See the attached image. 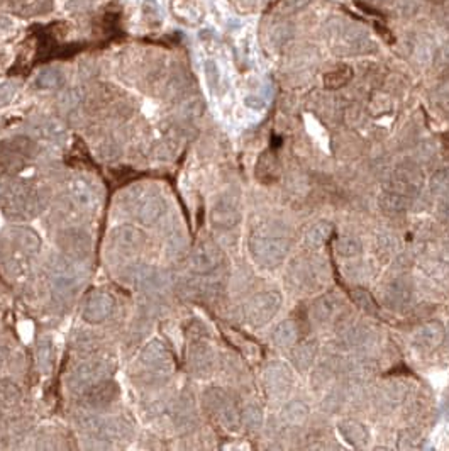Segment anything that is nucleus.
Instances as JSON below:
<instances>
[{
  "mask_svg": "<svg viewBox=\"0 0 449 451\" xmlns=\"http://www.w3.org/2000/svg\"><path fill=\"white\" fill-rule=\"evenodd\" d=\"M282 307V296L277 290H268L254 296L248 304V319L253 326H265L270 323Z\"/></svg>",
  "mask_w": 449,
  "mask_h": 451,
  "instance_id": "2",
  "label": "nucleus"
},
{
  "mask_svg": "<svg viewBox=\"0 0 449 451\" xmlns=\"http://www.w3.org/2000/svg\"><path fill=\"white\" fill-rule=\"evenodd\" d=\"M424 183V175L416 165L412 163H402L393 171L392 180H390L388 190H395L399 194L413 197L420 192Z\"/></svg>",
  "mask_w": 449,
  "mask_h": 451,
  "instance_id": "3",
  "label": "nucleus"
},
{
  "mask_svg": "<svg viewBox=\"0 0 449 451\" xmlns=\"http://www.w3.org/2000/svg\"><path fill=\"white\" fill-rule=\"evenodd\" d=\"M336 251L342 258H354L363 251V243L356 236H341L336 241Z\"/></svg>",
  "mask_w": 449,
  "mask_h": 451,
  "instance_id": "20",
  "label": "nucleus"
},
{
  "mask_svg": "<svg viewBox=\"0 0 449 451\" xmlns=\"http://www.w3.org/2000/svg\"><path fill=\"white\" fill-rule=\"evenodd\" d=\"M337 309H340V302L336 300V297L324 296L321 299H317L312 305V316L314 319L319 323H326L330 317L336 316Z\"/></svg>",
  "mask_w": 449,
  "mask_h": 451,
  "instance_id": "18",
  "label": "nucleus"
},
{
  "mask_svg": "<svg viewBox=\"0 0 449 451\" xmlns=\"http://www.w3.org/2000/svg\"><path fill=\"white\" fill-rule=\"evenodd\" d=\"M444 411H446V414H449V389L446 390V394H444Z\"/></svg>",
  "mask_w": 449,
  "mask_h": 451,
  "instance_id": "31",
  "label": "nucleus"
},
{
  "mask_svg": "<svg viewBox=\"0 0 449 451\" xmlns=\"http://www.w3.org/2000/svg\"><path fill=\"white\" fill-rule=\"evenodd\" d=\"M423 434L417 429H409L400 431L399 434V448L400 450H420L423 448Z\"/></svg>",
  "mask_w": 449,
  "mask_h": 451,
  "instance_id": "23",
  "label": "nucleus"
},
{
  "mask_svg": "<svg viewBox=\"0 0 449 451\" xmlns=\"http://www.w3.org/2000/svg\"><path fill=\"white\" fill-rule=\"evenodd\" d=\"M351 78H353L351 66L342 65V66H337V68L333 70V72L326 73L324 85H326V89H329V90H337V89L344 87V85H348L349 82H351Z\"/></svg>",
  "mask_w": 449,
  "mask_h": 451,
  "instance_id": "19",
  "label": "nucleus"
},
{
  "mask_svg": "<svg viewBox=\"0 0 449 451\" xmlns=\"http://www.w3.org/2000/svg\"><path fill=\"white\" fill-rule=\"evenodd\" d=\"M241 219V213H239L238 206L229 199H222L215 204L214 211H212V222L215 227L220 229H229L234 227Z\"/></svg>",
  "mask_w": 449,
  "mask_h": 451,
  "instance_id": "7",
  "label": "nucleus"
},
{
  "mask_svg": "<svg viewBox=\"0 0 449 451\" xmlns=\"http://www.w3.org/2000/svg\"><path fill=\"white\" fill-rule=\"evenodd\" d=\"M9 3L21 15L46 14L53 9V0H10Z\"/></svg>",
  "mask_w": 449,
  "mask_h": 451,
  "instance_id": "14",
  "label": "nucleus"
},
{
  "mask_svg": "<svg viewBox=\"0 0 449 451\" xmlns=\"http://www.w3.org/2000/svg\"><path fill=\"white\" fill-rule=\"evenodd\" d=\"M112 299L109 296H104V293H97V296L90 297V300L86 302L85 307V319L86 321H98L105 319L109 316L110 311H112Z\"/></svg>",
  "mask_w": 449,
  "mask_h": 451,
  "instance_id": "13",
  "label": "nucleus"
},
{
  "mask_svg": "<svg viewBox=\"0 0 449 451\" xmlns=\"http://www.w3.org/2000/svg\"><path fill=\"white\" fill-rule=\"evenodd\" d=\"M220 258H222V254H220L218 246H214L212 243H204V245H200L199 248L195 250L192 261H194L197 272L207 273L218 268L220 263Z\"/></svg>",
  "mask_w": 449,
  "mask_h": 451,
  "instance_id": "10",
  "label": "nucleus"
},
{
  "mask_svg": "<svg viewBox=\"0 0 449 451\" xmlns=\"http://www.w3.org/2000/svg\"><path fill=\"white\" fill-rule=\"evenodd\" d=\"M412 299V285L409 282H405L404 278L390 282V284L381 289V300H383V304L387 307L393 309V311H404V309H407L411 305Z\"/></svg>",
  "mask_w": 449,
  "mask_h": 451,
  "instance_id": "5",
  "label": "nucleus"
},
{
  "mask_svg": "<svg viewBox=\"0 0 449 451\" xmlns=\"http://www.w3.org/2000/svg\"><path fill=\"white\" fill-rule=\"evenodd\" d=\"M283 421L290 426H302L309 419V407L300 401H290L283 407Z\"/></svg>",
  "mask_w": 449,
  "mask_h": 451,
  "instance_id": "17",
  "label": "nucleus"
},
{
  "mask_svg": "<svg viewBox=\"0 0 449 451\" xmlns=\"http://www.w3.org/2000/svg\"><path fill=\"white\" fill-rule=\"evenodd\" d=\"M448 187H449V171L446 170L437 171L431 182V190L434 192V194H441V192L446 190Z\"/></svg>",
  "mask_w": 449,
  "mask_h": 451,
  "instance_id": "27",
  "label": "nucleus"
},
{
  "mask_svg": "<svg viewBox=\"0 0 449 451\" xmlns=\"http://www.w3.org/2000/svg\"><path fill=\"white\" fill-rule=\"evenodd\" d=\"M36 82H38L39 87L53 89V87H58V85H61L63 75H61L60 70L50 68V70H45V72L39 73Z\"/></svg>",
  "mask_w": 449,
  "mask_h": 451,
  "instance_id": "24",
  "label": "nucleus"
},
{
  "mask_svg": "<svg viewBox=\"0 0 449 451\" xmlns=\"http://www.w3.org/2000/svg\"><path fill=\"white\" fill-rule=\"evenodd\" d=\"M351 299L363 312L372 314V316H375V314L378 312L376 300L373 299L372 293L366 292L365 289H354L351 292Z\"/></svg>",
  "mask_w": 449,
  "mask_h": 451,
  "instance_id": "21",
  "label": "nucleus"
},
{
  "mask_svg": "<svg viewBox=\"0 0 449 451\" xmlns=\"http://www.w3.org/2000/svg\"><path fill=\"white\" fill-rule=\"evenodd\" d=\"M265 382L271 394L285 395L291 385V374L289 367L283 363H271L265 374Z\"/></svg>",
  "mask_w": 449,
  "mask_h": 451,
  "instance_id": "6",
  "label": "nucleus"
},
{
  "mask_svg": "<svg viewBox=\"0 0 449 451\" xmlns=\"http://www.w3.org/2000/svg\"><path fill=\"white\" fill-rule=\"evenodd\" d=\"M298 338H300V328H298L297 321L294 319L282 321V323L273 329V335H271L273 343L282 348L294 346V344L298 341Z\"/></svg>",
  "mask_w": 449,
  "mask_h": 451,
  "instance_id": "12",
  "label": "nucleus"
},
{
  "mask_svg": "<svg viewBox=\"0 0 449 451\" xmlns=\"http://www.w3.org/2000/svg\"><path fill=\"white\" fill-rule=\"evenodd\" d=\"M373 372H375V365L370 362L360 363L358 367L353 368V374L354 376H358V379H370V376L373 375Z\"/></svg>",
  "mask_w": 449,
  "mask_h": 451,
  "instance_id": "29",
  "label": "nucleus"
},
{
  "mask_svg": "<svg viewBox=\"0 0 449 451\" xmlns=\"http://www.w3.org/2000/svg\"><path fill=\"white\" fill-rule=\"evenodd\" d=\"M432 2H436V3H444V2H446V0H432Z\"/></svg>",
  "mask_w": 449,
  "mask_h": 451,
  "instance_id": "33",
  "label": "nucleus"
},
{
  "mask_svg": "<svg viewBox=\"0 0 449 451\" xmlns=\"http://www.w3.org/2000/svg\"><path fill=\"white\" fill-rule=\"evenodd\" d=\"M256 175H258L259 180H263L265 183L275 182L280 175V163L277 156L273 153H263L261 158H259L258 167H256Z\"/></svg>",
  "mask_w": 449,
  "mask_h": 451,
  "instance_id": "15",
  "label": "nucleus"
},
{
  "mask_svg": "<svg viewBox=\"0 0 449 451\" xmlns=\"http://www.w3.org/2000/svg\"><path fill=\"white\" fill-rule=\"evenodd\" d=\"M381 397H383V401L390 404V406H397V404H399L402 399L405 397V390L402 385L392 383V385L387 387V389L383 390V395H381Z\"/></svg>",
  "mask_w": 449,
  "mask_h": 451,
  "instance_id": "26",
  "label": "nucleus"
},
{
  "mask_svg": "<svg viewBox=\"0 0 449 451\" xmlns=\"http://www.w3.org/2000/svg\"><path fill=\"white\" fill-rule=\"evenodd\" d=\"M444 78H448V80H449V66L446 70H444Z\"/></svg>",
  "mask_w": 449,
  "mask_h": 451,
  "instance_id": "32",
  "label": "nucleus"
},
{
  "mask_svg": "<svg viewBox=\"0 0 449 451\" xmlns=\"http://www.w3.org/2000/svg\"><path fill=\"white\" fill-rule=\"evenodd\" d=\"M368 336V329H366L363 324H351V326H346L344 331L341 332V339L344 341L346 346H358L361 344Z\"/></svg>",
  "mask_w": 449,
  "mask_h": 451,
  "instance_id": "22",
  "label": "nucleus"
},
{
  "mask_svg": "<svg viewBox=\"0 0 449 451\" xmlns=\"http://www.w3.org/2000/svg\"><path fill=\"white\" fill-rule=\"evenodd\" d=\"M333 375H334V367L329 363H322L321 367L317 368L316 372H314V376H312V382H314V387H322V385H328V383L333 380Z\"/></svg>",
  "mask_w": 449,
  "mask_h": 451,
  "instance_id": "25",
  "label": "nucleus"
},
{
  "mask_svg": "<svg viewBox=\"0 0 449 451\" xmlns=\"http://www.w3.org/2000/svg\"><path fill=\"white\" fill-rule=\"evenodd\" d=\"M244 421H246L248 426L253 427V429H256V427L261 426V422H263L261 411H259L258 407H254V406L248 407V409L244 411Z\"/></svg>",
  "mask_w": 449,
  "mask_h": 451,
  "instance_id": "28",
  "label": "nucleus"
},
{
  "mask_svg": "<svg viewBox=\"0 0 449 451\" xmlns=\"http://www.w3.org/2000/svg\"><path fill=\"white\" fill-rule=\"evenodd\" d=\"M330 234H333V224H330V222H326V221L317 222V224H314L309 231H307L305 245L312 250L321 248V246H324L326 243L329 241Z\"/></svg>",
  "mask_w": 449,
  "mask_h": 451,
  "instance_id": "16",
  "label": "nucleus"
},
{
  "mask_svg": "<svg viewBox=\"0 0 449 451\" xmlns=\"http://www.w3.org/2000/svg\"><path fill=\"white\" fill-rule=\"evenodd\" d=\"M444 339H446V329L439 321H429V323L420 324L412 335L413 344L423 351H434L443 344Z\"/></svg>",
  "mask_w": 449,
  "mask_h": 451,
  "instance_id": "4",
  "label": "nucleus"
},
{
  "mask_svg": "<svg viewBox=\"0 0 449 451\" xmlns=\"http://www.w3.org/2000/svg\"><path fill=\"white\" fill-rule=\"evenodd\" d=\"M340 434L342 436L348 445L354 446V448H363L370 443V431L368 427H366L363 422L360 421H354V419H346V421H342L340 427Z\"/></svg>",
  "mask_w": 449,
  "mask_h": 451,
  "instance_id": "8",
  "label": "nucleus"
},
{
  "mask_svg": "<svg viewBox=\"0 0 449 451\" xmlns=\"http://www.w3.org/2000/svg\"><path fill=\"white\" fill-rule=\"evenodd\" d=\"M250 250L259 265L273 268L287 258L290 251V241L273 234H254L250 239Z\"/></svg>",
  "mask_w": 449,
  "mask_h": 451,
  "instance_id": "1",
  "label": "nucleus"
},
{
  "mask_svg": "<svg viewBox=\"0 0 449 451\" xmlns=\"http://www.w3.org/2000/svg\"><path fill=\"white\" fill-rule=\"evenodd\" d=\"M378 206H380L381 213L387 215H400L407 213L409 206H411V197L399 194L395 190H385L378 199Z\"/></svg>",
  "mask_w": 449,
  "mask_h": 451,
  "instance_id": "11",
  "label": "nucleus"
},
{
  "mask_svg": "<svg viewBox=\"0 0 449 451\" xmlns=\"http://www.w3.org/2000/svg\"><path fill=\"white\" fill-rule=\"evenodd\" d=\"M15 90H17V87H15V85H13V84L0 85V104H6V102H9L10 99H13Z\"/></svg>",
  "mask_w": 449,
  "mask_h": 451,
  "instance_id": "30",
  "label": "nucleus"
},
{
  "mask_svg": "<svg viewBox=\"0 0 449 451\" xmlns=\"http://www.w3.org/2000/svg\"><path fill=\"white\" fill-rule=\"evenodd\" d=\"M317 358V343L314 341H304V343H295L290 351V362L297 370L307 372Z\"/></svg>",
  "mask_w": 449,
  "mask_h": 451,
  "instance_id": "9",
  "label": "nucleus"
}]
</instances>
